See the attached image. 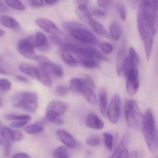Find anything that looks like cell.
<instances>
[{
	"label": "cell",
	"instance_id": "52",
	"mask_svg": "<svg viewBox=\"0 0 158 158\" xmlns=\"http://www.w3.org/2000/svg\"><path fill=\"white\" fill-rule=\"evenodd\" d=\"M2 60V59L1 56L0 55V62H1ZM0 74L7 75L8 74V73L7 71H5V70H4V69H3L2 67H1V66H0Z\"/></svg>",
	"mask_w": 158,
	"mask_h": 158
},
{
	"label": "cell",
	"instance_id": "36",
	"mask_svg": "<svg viewBox=\"0 0 158 158\" xmlns=\"http://www.w3.org/2000/svg\"><path fill=\"white\" fill-rule=\"evenodd\" d=\"M87 144L91 147H97L100 145L101 141L97 135H90L86 140Z\"/></svg>",
	"mask_w": 158,
	"mask_h": 158
},
{
	"label": "cell",
	"instance_id": "28",
	"mask_svg": "<svg viewBox=\"0 0 158 158\" xmlns=\"http://www.w3.org/2000/svg\"><path fill=\"white\" fill-rule=\"evenodd\" d=\"M53 155L54 158H69L68 149L64 146L56 148L53 151Z\"/></svg>",
	"mask_w": 158,
	"mask_h": 158
},
{
	"label": "cell",
	"instance_id": "16",
	"mask_svg": "<svg viewBox=\"0 0 158 158\" xmlns=\"http://www.w3.org/2000/svg\"><path fill=\"white\" fill-rule=\"evenodd\" d=\"M98 97L100 111L102 115L106 116L108 103V97L106 89L102 88L100 89Z\"/></svg>",
	"mask_w": 158,
	"mask_h": 158
},
{
	"label": "cell",
	"instance_id": "13",
	"mask_svg": "<svg viewBox=\"0 0 158 158\" xmlns=\"http://www.w3.org/2000/svg\"><path fill=\"white\" fill-rule=\"evenodd\" d=\"M79 95L83 96L84 98L90 105L95 106L97 104L98 100L96 94L93 89L88 85L83 88L79 92Z\"/></svg>",
	"mask_w": 158,
	"mask_h": 158
},
{
	"label": "cell",
	"instance_id": "22",
	"mask_svg": "<svg viewBox=\"0 0 158 158\" xmlns=\"http://www.w3.org/2000/svg\"><path fill=\"white\" fill-rule=\"evenodd\" d=\"M42 69L47 71L48 73H50L53 75L58 77H62L63 76L64 72L62 68L57 64L49 62L44 68Z\"/></svg>",
	"mask_w": 158,
	"mask_h": 158
},
{
	"label": "cell",
	"instance_id": "25",
	"mask_svg": "<svg viewBox=\"0 0 158 158\" xmlns=\"http://www.w3.org/2000/svg\"><path fill=\"white\" fill-rule=\"evenodd\" d=\"M122 30L121 26L118 23L114 22L110 27V37L115 41H118L122 35Z\"/></svg>",
	"mask_w": 158,
	"mask_h": 158
},
{
	"label": "cell",
	"instance_id": "8",
	"mask_svg": "<svg viewBox=\"0 0 158 158\" xmlns=\"http://www.w3.org/2000/svg\"><path fill=\"white\" fill-rule=\"evenodd\" d=\"M126 77L127 92L128 95L134 96L137 93L139 87V72L137 68L132 69L127 74Z\"/></svg>",
	"mask_w": 158,
	"mask_h": 158
},
{
	"label": "cell",
	"instance_id": "43",
	"mask_svg": "<svg viewBox=\"0 0 158 158\" xmlns=\"http://www.w3.org/2000/svg\"><path fill=\"white\" fill-rule=\"evenodd\" d=\"M29 3L30 4V6L33 7H35V8L43 7L44 4L43 1H40V0L29 1Z\"/></svg>",
	"mask_w": 158,
	"mask_h": 158
},
{
	"label": "cell",
	"instance_id": "31",
	"mask_svg": "<svg viewBox=\"0 0 158 158\" xmlns=\"http://www.w3.org/2000/svg\"><path fill=\"white\" fill-rule=\"evenodd\" d=\"M115 9L120 18L123 21H125L127 19V11L124 5L121 2H117L115 4Z\"/></svg>",
	"mask_w": 158,
	"mask_h": 158
},
{
	"label": "cell",
	"instance_id": "46",
	"mask_svg": "<svg viewBox=\"0 0 158 158\" xmlns=\"http://www.w3.org/2000/svg\"><path fill=\"white\" fill-rule=\"evenodd\" d=\"M113 2L111 1H98L97 3L101 7H107L111 4Z\"/></svg>",
	"mask_w": 158,
	"mask_h": 158
},
{
	"label": "cell",
	"instance_id": "1",
	"mask_svg": "<svg viewBox=\"0 0 158 158\" xmlns=\"http://www.w3.org/2000/svg\"><path fill=\"white\" fill-rule=\"evenodd\" d=\"M142 132L150 151L155 152L158 148V131L152 110L148 109L142 118Z\"/></svg>",
	"mask_w": 158,
	"mask_h": 158
},
{
	"label": "cell",
	"instance_id": "19",
	"mask_svg": "<svg viewBox=\"0 0 158 158\" xmlns=\"http://www.w3.org/2000/svg\"><path fill=\"white\" fill-rule=\"evenodd\" d=\"M37 79L43 85L50 87L52 85V81L48 73L41 67H37Z\"/></svg>",
	"mask_w": 158,
	"mask_h": 158
},
{
	"label": "cell",
	"instance_id": "50",
	"mask_svg": "<svg viewBox=\"0 0 158 158\" xmlns=\"http://www.w3.org/2000/svg\"><path fill=\"white\" fill-rule=\"evenodd\" d=\"M58 1L56 0H46L45 1V2L47 3L48 5H53V4H56Z\"/></svg>",
	"mask_w": 158,
	"mask_h": 158
},
{
	"label": "cell",
	"instance_id": "14",
	"mask_svg": "<svg viewBox=\"0 0 158 158\" xmlns=\"http://www.w3.org/2000/svg\"><path fill=\"white\" fill-rule=\"evenodd\" d=\"M78 6L76 8V12L78 17L84 22L88 23L91 18L90 12L88 10L87 6L85 2L79 1Z\"/></svg>",
	"mask_w": 158,
	"mask_h": 158
},
{
	"label": "cell",
	"instance_id": "38",
	"mask_svg": "<svg viewBox=\"0 0 158 158\" xmlns=\"http://www.w3.org/2000/svg\"><path fill=\"white\" fill-rule=\"evenodd\" d=\"M102 51L106 54H110L113 50V47L110 43L107 42H102L100 45Z\"/></svg>",
	"mask_w": 158,
	"mask_h": 158
},
{
	"label": "cell",
	"instance_id": "39",
	"mask_svg": "<svg viewBox=\"0 0 158 158\" xmlns=\"http://www.w3.org/2000/svg\"><path fill=\"white\" fill-rule=\"evenodd\" d=\"M69 92V88L63 85H60L56 88L55 94L58 96L63 97L65 96Z\"/></svg>",
	"mask_w": 158,
	"mask_h": 158
},
{
	"label": "cell",
	"instance_id": "35",
	"mask_svg": "<svg viewBox=\"0 0 158 158\" xmlns=\"http://www.w3.org/2000/svg\"><path fill=\"white\" fill-rule=\"evenodd\" d=\"M128 57L131 60V61L135 64V65L137 67L139 64V57L137 52L134 48H131L129 49V56Z\"/></svg>",
	"mask_w": 158,
	"mask_h": 158
},
{
	"label": "cell",
	"instance_id": "10",
	"mask_svg": "<svg viewBox=\"0 0 158 158\" xmlns=\"http://www.w3.org/2000/svg\"><path fill=\"white\" fill-rule=\"evenodd\" d=\"M11 129L6 127H0V140L3 144L5 148V154L9 156L12 148V140L11 137Z\"/></svg>",
	"mask_w": 158,
	"mask_h": 158
},
{
	"label": "cell",
	"instance_id": "6",
	"mask_svg": "<svg viewBox=\"0 0 158 158\" xmlns=\"http://www.w3.org/2000/svg\"><path fill=\"white\" fill-rule=\"evenodd\" d=\"M72 37L85 44L96 45L98 40L94 34L89 31L85 27H79L69 31Z\"/></svg>",
	"mask_w": 158,
	"mask_h": 158
},
{
	"label": "cell",
	"instance_id": "12",
	"mask_svg": "<svg viewBox=\"0 0 158 158\" xmlns=\"http://www.w3.org/2000/svg\"><path fill=\"white\" fill-rule=\"evenodd\" d=\"M85 124L89 128L97 130L102 129L104 126V122L93 113L88 115L86 119Z\"/></svg>",
	"mask_w": 158,
	"mask_h": 158
},
{
	"label": "cell",
	"instance_id": "29",
	"mask_svg": "<svg viewBox=\"0 0 158 158\" xmlns=\"http://www.w3.org/2000/svg\"><path fill=\"white\" fill-rule=\"evenodd\" d=\"M4 3H6V5L15 10H25V6L20 1L16 0H8L4 1Z\"/></svg>",
	"mask_w": 158,
	"mask_h": 158
},
{
	"label": "cell",
	"instance_id": "30",
	"mask_svg": "<svg viewBox=\"0 0 158 158\" xmlns=\"http://www.w3.org/2000/svg\"><path fill=\"white\" fill-rule=\"evenodd\" d=\"M25 132L31 135H35L43 132L44 128L41 125L38 124L27 126L24 129Z\"/></svg>",
	"mask_w": 158,
	"mask_h": 158
},
{
	"label": "cell",
	"instance_id": "9",
	"mask_svg": "<svg viewBox=\"0 0 158 158\" xmlns=\"http://www.w3.org/2000/svg\"><path fill=\"white\" fill-rule=\"evenodd\" d=\"M35 23L41 29L51 34L52 36L59 37L62 34L59 27L51 20L46 18H39L36 20Z\"/></svg>",
	"mask_w": 158,
	"mask_h": 158
},
{
	"label": "cell",
	"instance_id": "48",
	"mask_svg": "<svg viewBox=\"0 0 158 158\" xmlns=\"http://www.w3.org/2000/svg\"><path fill=\"white\" fill-rule=\"evenodd\" d=\"M8 9L6 4H4V2L0 1V13L5 12L8 11Z\"/></svg>",
	"mask_w": 158,
	"mask_h": 158
},
{
	"label": "cell",
	"instance_id": "33",
	"mask_svg": "<svg viewBox=\"0 0 158 158\" xmlns=\"http://www.w3.org/2000/svg\"><path fill=\"white\" fill-rule=\"evenodd\" d=\"M103 135L105 147L109 150H111L113 145V136L109 132H105L103 133Z\"/></svg>",
	"mask_w": 158,
	"mask_h": 158
},
{
	"label": "cell",
	"instance_id": "45",
	"mask_svg": "<svg viewBox=\"0 0 158 158\" xmlns=\"http://www.w3.org/2000/svg\"><path fill=\"white\" fill-rule=\"evenodd\" d=\"M129 152L127 148L124 149L115 158H128Z\"/></svg>",
	"mask_w": 158,
	"mask_h": 158
},
{
	"label": "cell",
	"instance_id": "20",
	"mask_svg": "<svg viewBox=\"0 0 158 158\" xmlns=\"http://www.w3.org/2000/svg\"><path fill=\"white\" fill-rule=\"evenodd\" d=\"M0 23L3 26L11 29L18 30L20 28L19 22L10 16L2 15L0 16Z\"/></svg>",
	"mask_w": 158,
	"mask_h": 158
},
{
	"label": "cell",
	"instance_id": "7",
	"mask_svg": "<svg viewBox=\"0 0 158 158\" xmlns=\"http://www.w3.org/2000/svg\"><path fill=\"white\" fill-rule=\"evenodd\" d=\"M121 101L120 96L116 94L113 96L108 110V116L110 122L115 124L120 117L121 113Z\"/></svg>",
	"mask_w": 158,
	"mask_h": 158
},
{
	"label": "cell",
	"instance_id": "55",
	"mask_svg": "<svg viewBox=\"0 0 158 158\" xmlns=\"http://www.w3.org/2000/svg\"><path fill=\"white\" fill-rule=\"evenodd\" d=\"M2 143L1 141L0 140V146H1V145H2Z\"/></svg>",
	"mask_w": 158,
	"mask_h": 158
},
{
	"label": "cell",
	"instance_id": "26",
	"mask_svg": "<svg viewBox=\"0 0 158 158\" xmlns=\"http://www.w3.org/2000/svg\"><path fill=\"white\" fill-rule=\"evenodd\" d=\"M127 140H128V135L127 134H125L123 137V138L120 141V143L118 144L117 147L114 151L113 153H112L111 156L108 157V158H115L116 156L124 149L125 148V147L126 146L127 144Z\"/></svg>",
	"mask_w": 158,
	"mask_h": 158
},
{
	"label": "cell",
	"instance_id": "40",
	"mask_svg": "<svg viewBox=\"0 0 158 158\" xmlns=\"http://www.w3.org/2000/svg\"><path fill=\"white\" fill-rule=\"evenodd\" d=\"M12 140L13 141H20L23 139V135L20 131L12 130L11 132Z\"/></svg>",
	"mask_w": 158,
	"mask_h": 158
},
{
	"label": "cell",
	"instance_id": "47",
	"mask_svg": "<svg viewBox=\"0 0 158 158\" xmlns=\"http://www.w3.org/2000/svg\"><path fill=\"white\" fill-rule=\"evenodd\" d=\"M12 158H30V157L27 153H24V152H19L14 154Z\"/></svg>",
	"mask_w": 158,
	"mask_h": 158
},
{
	"label": "cell",
	"instance_id": "53",
	"mask_svg": "<svg viewBox=\"0 0 158 158\" xmlns=\"http://www.w3.org/2000/svg\"><path fill=\"white\" fill-rule=\"evenodd\" d=\"M4 33H5V32H4V31H3V30H2V29H0V37L3 36V35H4Z\"/></svg>",
	"mask_w": 158,
	"mask_h": 158
},
{
	"label": "cell",
	"instance_id": "32",
	"mask_svg": "<svg viewBox=\"0 0 158 158\" xmlns=\"http://www.w3.org/2000/svg\"><path fill=\"white\" fill-rule=\"evenodd\" d=\"M64 27L68 32L79 27H85V26L80 23L74 22H64L62 23Z\"/></svg>",
	"mask_w": 158,
	"mask_h": 158
},
{
	"label": "cell",
	"instance_id": "54",
	"mask_svg": "<svg viewBox=\"0 0 158 158\" xmlns=\"http://www.w3.org/2000/svg\"><path fill=\"white\" fill-rule=\"evenodd\" d=\"M2 106V99L0 98V108H1Z\"/></svg>",
	"mask_w": 158,
	"mask_h": 158
},
{
	"label": "cell",
	"instance_id": "41",
	"mask_svg": "<svg viewBox=\"0 0 158 158\" xmlns=\"http://www.w3.org/2000/svg\"><path fill=\"white\" fill-rule=\"evenodd\" d=\"M27 121H19L13 122L11 123L10 127L13 128H20L25 126L27 123Z\"/></svg>",
	"mask_w": 158,
	"mask_h": 158
},
{
	"label": "cell",
	"instance_id": "5",
	"mask_svg": "<svg viewBox=\"0 0 158 158\" xmlns=\"http://www.w3.org/2000/svg\"><path fill=\"white\" fill-rule=\"evenodd\" d=\"M35 48V39L33 36L21 40L17 44V49L19 53L23 57L31 60H35L37 56Z\"/></svg>",
	"mask_w": 158,
	"mask_h": 158
},
{
	"label": "cell",
	"instance_id": "27",
	"mask_svg": "<svg viewBox=\"0 0 158 158\" xmlns=\"http://www.w3.org/2000/svg\"><path fill=\"white\" fill-rule=\"evenodd\" d=\"M4 118L10 121H28L31 120V116L28 114H8L4 115Z\"/></svg>",
	"mask_w": 158,
	"mask_h": 158
},
{
	"label": "cell",
	"instance_id": "15",
	"mask_svg": "<svg viewBox=\"0 0 158 158\" xmlns=\"http://www.w3.org/2000/svg\"><path fill=\"white\" fill-rule=\"evenodd\" d=\"M88 85L85 78L73 77L70 82V89L73 93L79 94L82 89Z\"/></svg>",
	"mask_w": 158,
	"mask_h": 158
},
{
	"label": "cell",
	"instance_id": "23",
	"mask_svg": "<svg viewBox=\"0 0 158 158\" xmlns=\"http://www.w3.org/2000/svg\"><path fill=\"white\" fill-rule=\"evenodd\" d=\"M125 52L124 50L119 52L117 56L116 64V70L117 75L121 76L123 74L124 67L127 59Z\"/></svg>",
	"mask_w": 158,
	"mask_h": 158
},
{
	"label": "cell",
	"instance_id": "18",
	"mask_svg": "<svg viewBox=\"0 0 158 158\" xmlns=\"http://www.w3.org/2000/svg\"><path fill=\"white\" fill-rule=\"evenodd\" d=\"M59 53L63 61L68 66L74 67H77L79 65L78 61L68 52L60 49Z\"/></svg>",
	"mask_w": 158,
	"mask_h": 158
},
{
	"label": "cell",
	"instance_id": "49",
	"mask_svg": "<svg viewBox=\"0 0 158 158\" xmlns=\"http://www.w3.org/2000/svg\"><path fill=\"white\" fill-rule=\"evenodd\" d=\"M128 158H139V153L137 150H134L131 152Z\"/></svg>",
	"mask_w": 158,
	"mask_h": 158
},
{
	"label": "cell",
	"instance_id": "56",
	"mask_svg": "<svg viewBox=\"0 0 158 158\" xmlns=\"http://www.w3.org/2000/svg\"><path fill=\"white\" fill-rule=\"evenodd\" d=\"M1 122L0 121V126H1Z\"/></svg>",
	"mask_w": 158,
	"mask_h": 158
},
{
	"label": "cell",
	"instance_id": "17",
	"mask_svg": "<svg viewBox=\"0 0 158 158\" xmlns=\"http://www.w3.org/2000/svg\"><path fill=\"white\" fill-rule=\"evenodd\" d=\"M92 27L97 34L101 36L106 38H110L109 33L105 29L104 27L101 23L91 18L88 23Z\"/></svg>",
	"mask_w": 158,
	"mask_h": 158
},
{
	"label": "cell",
	"instance_id": "34",
	"mask_svg": "<svg viewBox=\"0 0 158 158\" xmlns=\"http://www.w3.org/2000/svg\"><path fill=\"white\" fill-rule=\"evenodd\" d=\"M79 64L84 68L91 69L98 65V62L91 60H82L78 61Z\"/></svg>",
	"mask_w": 158,
	"mask_h": 158
},
{
	"label": "cell",
	"instance_id": "42",
	"mask_svg": "<svg viewBox=\"0 0 158 158\" xmlns=\"http://www.w3.org/2000/svg\"><path fill=\"white\" fill-rule=\"evenodd\" d=\"M89 12H90V15H96L97 16H99V17H103L106 15L105 12L101 9H94L91 10V11H89Z\"/></svg>",
	"mask_w": 158,
	"mask_h": 158
},
{
	"label": "cell",
	"instance_id": "24",
	"mask_svg": "<svg viewBox=\"0 0 158 158\" xmlns=\"http://www.w3.org/2000/svg\"><path fill=\"white\" fill-rule=\"evenodd\" d=\"M19 70L23 73L26 74L28 76L37 79V67H35L27 64H21L19 65Z\"/></svg>",
	"mask_w": 158,
	"mask_h": 158
},
{
	"label": "cell",
	"instance_id": "3",
	"mask_svg": "<svg viewBox=\"0 0 158 158\" xmlns=\"http://www.w3.org/2000/svg\"><path fill=\"white\" fill-rule=\"evenodd\" d=\"M68 103L61 101L55 100L49 103L47 109L45 118L48 122H52L57 125L64 123L60 116L64 113L68 109Z\"/></svg>",
	"mask_w": 158,
	"mask_h": 158
},
{
	"label": "cell",
	"instance_id": "21",
	"mask_svg": "<svg viewBox=\"0 0 158 158\" xmlns=\"http://www.w3.org/2000/svg\"><path fill=\"white\" fill-rule=\"evenodd\" d=\"M35 48L42 49L44 50L48 49L49 47L48 39L46 35L41 32H38L36 34L35 37Z\"/></svg>",
	"mask_w": 158,
	"mask_h": 158
},
{
	"label": "cell",
	"instance_id": "4",
	"mask_svg": "<svg viewBox=\"0 0 158 158\" xmlns=\"http://www.w3.org/2000/svg\"><path fill=\"white\" fill-rule=\"evenodd\" d=\"M13 102L14 107L34 113L37 109L38 96L36 93L33 92L18 93L14 97Z\"/></svg>",
	"mask_w": 158,
	"mask_h": 158
},
{
	"label": "cell",
	"instance_id": "44",
	"mask_svg": "<svg viewBox=\"0 0 158 158\" xmlns=\"http://www.w3.org/2000/svg\"><path fill=\"white\" fill-rule=\"evenodd\" d=\"M85 80L86 81L87 84L91 88L95 89V85L93 79L89 76L86 75L85 77Z\"/></svg>",
	"mask_w": 158,
	"mask_h": 158
},
{
	"label": "cell",
	"instance_id": "11",
	"mask_svg": "<svg viewBox=\"0 0 158 158\" xmlns=\"http://www.w3.org/2000/svg\"><path fill=\"white\" fill-rule=\"evenodd\" d=\"M57 136L64 144L69 147L73 148L76 145V139L69 132L64 129H59L57 130Z\"/></svg>",
	"mask_w": 158,
	"mask_h": 158
},
{
	"label": "cell",
	"instance_id": "2",
	"mask_svg": "<svg viewBox=\"0 0 158 158\" xmlns=\"http://www.w3.org/2000/svg\"><path fill=\"white\" fill-rule=\"evenodd\" d=\"M124 111L127 123L130 127L139 129L141 127L143 115L135 100H127L124 106Z\"/></svg>",
	"mask_w": 158,
	"mask_h": 158
},
{
	"label": "cell",
	"instance_id": "51",
	"mask_svg": "<svg viewBox=\"0 0 158 158\" xmlns=\"http://www.w3.org/2000/svg\"><path fill=\"white\" fill-rule=\"evenodd\" d=\"M16 79L19 81H22V82H25V83H27L28 82V80L27 79L26 77H23V76H17L16 77Z\"/></svg>",
	"mask_w": 158,
	"mask_h": 158
},
{
	"label": "cell",
	"instance_id": "37",
	"mask_svg": "<svg viewBox=\"0 0 158 158\" xmlns=\"http://www.w3.org/2000/svg\"><path fill=\"white\" fill-rule=\"evenodd\" d=\"M11 84L8 79H0V90L2 92H6L11 89Z\"/></svg>",
	"mask_w": 158,
	"mask_h": 158
}]
</instances>
